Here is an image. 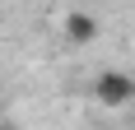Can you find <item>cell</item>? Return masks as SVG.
I'll list each match as a JSON object with an SVG mask.
<instances>
[{"label": "cell", "instance_id": "obj_1", "mask_svg": "<svg viewBox=\"0 0 135 130\" xmlns=\"http://www.w3.org/2000/svg\"><path fill=\"white\" fill-rule=\"evenodd\" d=\"M93 98L103 107H112V112H117V107H131L135 102V79L126 74V70H103V74L93 79Z\"/></svg>", "mask_w": 135, "mask_h": 130}, {"label": "cell", "instance_id": "obj_2", "mask_svg": "<svg viewBox=\"0 0 135 130\" xmlns=\"http://www.w3.org/2000/svg\"><path fill=\"white\" fill-rule=\"evenodd\" d=\"M61 33H65V42H75V47H89V42L98 37V19L89 9H70L65 19H61Z\"/></svg>", "mask_w": 135, "mask_h": 130}, {"label": "cell", "instance_id": "obj_4", "mask_svg": "<svg viewBox=\"0 0 135 130\" xmlns=\"http://www.w3.org/2000/svg\"><path fill=\"white\" fill-rule=\"evenodd\" d=\"M0 14H5V9H0Z\"/></svg>", "mask_w": 135, "mask_h": 130}, {"label": "cell", "instance_id": "obj_3", "mask_svg": "<svg viewBox=\"0 0 135 130\" xmlns=\"http://www.w3.org/2000/svg\"><path fill=\"white\" fill-rule=\"evenodd\" d=\"M0 130H19V126H14V121H0Z\"/></svg>", "mask_w": 135, "mask_h": 130}]
</instances>
